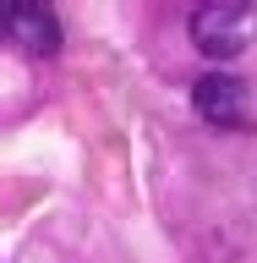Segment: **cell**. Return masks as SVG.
Masks as SVG:
<instances>
[{
    "label": "cell",
    "instance_id": "1",
    "mask_svg": "<svg viewBox=\"0 0 257 263\" xmlns=\"http://www.w3.org/2000/svg\"><path fill=\"white\" fill-rule=\"evenodd\" d=\"M257 39V6L246 0H213L203 11H192V44L208 61H235Z\"/></svg>",
    "mask_w": 257,
    "mask_h": 263
},
{
    "label": "cell",
    "instance_id": "3",
    "mask_svg": "<svg viewBox=\"0 0 257 263\" xmlns=\"http://www.w3.org/2000/svg\"><path fill=\"white\" fill-rule=\"evenodd\" d=\"M6 39H11L22 55H33V61H49V55L61 49V22H55L44 6L16 0V6H6Z\"/></svg>",
    "mask_w": 257,
    "mask_h": 263
},
{
    "label": "cell",
    "instance_id": "2",
    "mask_svg": "<svg viewBox=\"0 0 257 263\" xmlns=\"http://www.w3.org/2000/svg\"><path fill=\"white\" fill-rule=\"evenodd\" d=\"M192 104L197 115L219 132H241L257 126V88L246 77H230V71H208V77L192 88Z\"/></svg>",
    "mask_w": 257,
    "mask_h": 263
}]
</instances>
